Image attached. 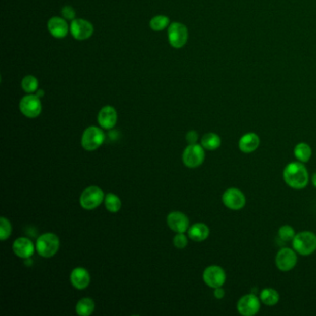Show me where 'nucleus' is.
I'll list each match as a JSON object with an SVG mask.
<instances>
[{"label": "nucleus", "instance_id": "obj_1", "mask_svg": "<svg viewBox=\"0 0 316 316\" xmlns=\"http://www.w3.org/2000/svg\"><path fill=\"white\" fill-rule=\"evenodd\" d=\"M283 179L291 188L303 189L309 183V172L304 164L300 162H293L285 167Z\"/></svg>", "mask_w": 316, "mask_h": 316}, {"label": "nucleus", "instance_id": "obj_2", "mask_svg": "<svg viewBox=\"0 0 316 316\" xmlns=\"http://www.w3.org/2000/svg\"><path fill=\"white\" fill-rule=\"evenodd\" d=\"M60 246L59 238L53 233L43 234L37 238L36 249L43 258H51L58 252Z\"/></svg>", "mask_w": 316, "mask_h": 316}, {"label": "nucleus", "instance_id": "obj_3", "mask_svg": "<svg viewBox=\"0 0 316 316\" xmlns=\"http://www.w3.org/2000/svg\"><path fill=\"white\" fill-rule=\"evenodd\" d=\"M292 247L301 256H309L316 250V235L311 231L296 234L292 240Z\"/></svg>", "mask_w": 316, "mask_h": 316}, {"label": "nucleus", "instance_id": "obj_4", "mask_svg": "<svg viewBox=\"0 0 316 316\" xmlns=\"http://www.w3.org/2000/svg\"><path fill=\"white\" fill-rule=\"evenodd\" d=\"M105 200L103 190L99 186L92 185L83 191L80 196V205L85 210H94Z\"/></svg>", "mask_w": 316, "mask_h": 316}, {"label": "nucleus", "instance_id": "obj_5", "mask_svg": "<svg viewBox=\"0 0 316 316\" xmlns=\"http://www.w3.org/2000/svg\"><path fill=\"white\" fill-rule=\"evenodd\" d=\"M105 140V135L103 131L97 127L86 128L83 133L81 144L82 147L87 151H93L100 148Z\"/></svg>", "mask_w": 316, "mask_h": 316}, {"label": "nucleus", "instance_id": "obj_6", "mask_svg": "<svg viewBox=\"0 0 316 316\" xmlns=\"http://www.w3.org/2000/svg\"><path fill=\"white\" fill-rule=\"evenodd\" d=\"M205 148L199 144H189L183 153V163L188 168L200 166L205 160Z\"/></svg>", "mask_w": 316, "mask_h": 316}, {"label": "nucleus", "instance_id": "obj_7", "mask_svg": "<svg viewBox=\"0 0 316 316\" xmlns=\"http://www.w3.org/2000/svg\"><path fill=\"white\" fill-rule=\"evenodd\" d=\"M222 200L224 205L232 211L241 210L247 203L246 196L244 195L241 190L237 187L227 188L223 194Z\"/></svg>", "mask_w": 316, "mask_h": 316}, {"label": "nucleus", "instance_id": "obj_8", "mask_svg": "<svg viewBox=\"0 0 316 316\" xmlns=\"http://www.w3.org/2000/svg\"><path fill=\"white\" fill-rule=\"evenodd\" d=\"M261 300L254 293L246 294L237 301V311L242 316L256 315L261 309Z\"/></svg>", "mask_w": 316, "mask_h": 316}, {"label": "nucleus", "instance_id": "obj_9", "mask_svg": "<svg viewBox=\"0 0 316 316\" xmlns=\"http://www.w3.org/2000/svg\"><path fill=\"white\" fill-rule=\"evenodd\" d=\"M203 281L211 289L223 287L227 281V274L219 265H211L204 270L202 274Z\"/></svg>", "mask_w": 316, "mask_h": 316}, {"label": "nucleus", "instance_id": "obj_10", "mask_svg": "<svg viewBox=\"0 0 316 316\" xmlns=\"http://www.w3.org/2000/svg\"><path fill=\"white\" fill-rule=\"evenodd\" d=\"M168 39L173 48H183L188 39L187 28L183 23L173 22L169 27Z\"/></svg>", "mask_w": 316, "mask_h": 316}, {"label": "nucleus", "instance_id": "obj_11", "mask_svg": "<svg viewBox=\"0 0 316 316\" xmlns=\"http://www.w3.org/2000/svg\"><path fill=\"white\" fill-rule=\"evenodd\" d=\"M298 263V256L294 248H283L275 256V265L281 272H290Z\"/></svg>", "mask_w": 316, "mask_h": 316}, {"label": "nucleus", "instance_id": "obj_12", "mask_svg": "<svg viewBox=\"0 0 316 316\" xmlns=\"http://www.w3.org/2000/svg\"><path fill=\"white\" fill-rule=\"evenodd\" d=\"M20 111L27 118H37L42 111L40 98L37 95H28L22 98L20 102Z\"/></svg>", "mask_w": 316, "mask_h": 316}, {"label": "nucleus", "instance_id": "obj_13", "mask_svg": "<svg viewBox=\"0 0 316 316\" xmlns=\"http://www.w3.org/2000/svg\"><path fill=\"white\" fill-rule=\"evenodd\" d=\"M94 32V27L89 21L75 19L71 23V33L76 40H86Z\"/></svg>", "mask_w": 316, "mask_h": 316}, {"label": "nucleus", "instance_id": "obj_14", "mask_svg": "<svg viewBox=\"0 0 316 316\" xmlns=\"http://www.w3.org/2000/svg\"><path fill=\"white\" fill-rule=\"evenodd\" d=\"M169 227L176 233H184L189 229V219L181 211H173L167 216Z\"/></svg>", "mask_w": 316, "mask_h": 316}, {"label": "nucleus", "instance_id": "obj_15", "mask_svg": "<svg viewBox=\"0 0 316 316\" xmlns=\"http://www.w3.org/2000/svg\"><path fill=\"white\" fill-rule=\"evenodd\" d=\"M35 245L27 237H19L12 245V250L19 258L29 259L35 252Z\"/></svg>", "mask_w": 316, "mask_h": 316}, {"label": "nucleus", "instance_id": "obj_16", "mask_svg": "<svg viewBox=\"0 0 316 316\" xmlns=\"http://www.w3.org/2000/svg\"><path fill=\"white\" fill-rule=\"evenodd\" d=\"M117 111L113 107L111 106H105L100 110L99 116H98V121L100 123V127L104 129H111L116 125Z\"/></svg>", "mask_w": 316, "mask_h": 316}, {"label": "nucleus", "instance_id": "obj_17", "mask_svg": "<svg viewBox=\"0 0 316 316\" xmlns=\"http://www.w3.org/2000/svg\"><path fill=\"white\" fill-rule=\"evenodd\" d=\"M70 279L76 290H85L90 284V274L86 269L77 267L72 271Z\"/></svg>", "mask_w": 316, "mask_h": 316}, {"label": "nucleus", "instance_id": "obj_18", "mask_svg": "<svg viewBox=\"0 0 316 316\" xmlns=\"http://www.w3.org/2000/svg\"><path fill=\"white\" fill-rule=\"evenodd\" d=\"M260 137L255 133H248L240 137L238 141V148L241 152L245 154L252 153L260 146Z\"/></svg>", "mask_w": 316, "mask_h": 316}, {"label": "nucleus", "instance_id": "obj_19", "mask_svg": "<svg viewBox=\"0 0 316 316\" xmlns=\"http://www.w3.org/2000/svg\"><path fill=\"white\" fill-rule=\"evenodd\" d=\"M48 31L53 37L64 38L68 34V24L66 21L59 17H53L48 23Z\"/></svg>", "mask_w": 316, "mask_h": 316}, {"label": "nucleus", "instance_id": "obj_20", "mask_svg": "<svg viewBox=\"0 0 316 316\" xmlns=\"http://www.w3.org/2000/svg\"><path fill=\"white\" fill-rule=\"evenodd\" d=\"M210 236V228L203 223H197L188 229V237L195 242H202Z\"/></svg>", "mask_w": 316, "mask_h": 316}, {"label": "nucleus", "instance_id": "obj_21", "mask_svg": "<svg viewBox=\"0 0 316 316\" xmlns=\"http://www.w3.org/2000/svg\"><path fill=\"white\" fill-rule=\"evenodd\" d=\"M294 156L298 160V162H300L302 164H306L310 161L312 154V150L309 144L304 142H300L297 144L294 148Z\"/></svg>", "mask_w": 316, "mask_h": 316}, {"label": "nucleus", "instance_id": "obj_22", "mask_svg": "<svg viewBox=\"0 0 316 316\" xmlns=\"http://www.w3.org/2000/svg\"><path fill=\"white\" fill-rule=\"evenodd\" d=\"M260 300L267 306H274L279 302L280 295L278 291L272 288H267L261 291Z\"/></svg>", "mask_w": 316, "mask_h": 316}, {"label": "nucleus", "instance_id": "obj_23", "mask_svg": "<svg viewBox=\"0 0 316 316\" xmlns=\"http://www.w3.org/2000/svg\"><path fill=\"white\" fill-rule=\"evenodd\" d=\"M221 137L215 133H207L201 138V146L207 150H215L221 147Z\"/></svg>", "mask_w": 316, "mask_h": 316}, {"label": "nucleus", "instance_id": "obj_24", "mask_svg": "<svg viewBox=\"0 0 316 316\" xmlns=\"http://www.w3.org/2000/svg\"><path fill=\"white\" fill-rule=\"evenodd\" d=\"M95 311V302L90 298H83L76 304V312L80 316H89Z\"/></svg>", "mask_w": 316, "mask_h": 316}, {"label": "nucleus", "instance_id": "obj_25", "mask_svg": "<svg viewBox=\"0 0 316 316\" xmlns=\"http://www.w3.org/2000/svg\"><path fill=\"white\" fill-rule=\"evenodd\" d=\"M104 203H105L106 209L112 213L118 212L121 210V200L118 196L113 194V193H109L105 196Z\"/></svg>", "mask_w": 316, "mask_h": 316}, {"label": "nucleus", "instance_id": "obj_26", "mask_svg": "<svg viewBox=\"0 0 316 316\" xmlns=\"http://www.w3.org/2000/svg\"><path fill=\"white\" fill-rule=\"evenodd\" d=\"M170 23V20L168 17L164 16V15H158V16L153 17L151 21L149 22L150 28L153 31L160 32L163 31L166 27L168 26Z\"/></svg>", "mask_w": 316, "mask_h": 316}, {"label": "nucleus", "instance_id": "obj_27", "mask_svg": "<svg viewBox=\"0 0 316 316\" xmlns=\"http://www.w3.org/2000/svg\"><path fill=\"white\" fill-rule=\"evenodd\" d=\"M21 87L27 93H34L38 88V80L33 75H26L21 81Z\"/></svg>", "mask_w": 316, "mask_h": 316}, {"label": "nucleus", "instance_id": "obj_28", "mask_svg": "<svg viewBox=\"0 0 316 316\" xmlns=\"http://www.w3.org/2000/svg\"><path fill=\"white\" fill-rule=\"evenodd\" d=\"M295 236L296 233L294 228L291 226H289V225L282 226L278 230V237H280L281 240H283L285 242L292 241Z\"/></svg>", "mask_w": 316, "mask_h": 316}, {"label": "nucleus", "instance_id": "obj_29", "mask_svg": "<svg viewBox=\"0 0 316 316\" xmlns=\"http://www.w3.org/2000/svg\"><path fill=\"white\" fill-rule=\"evenodd\" d=\"M12 227L11 222L9 221L5 217L0 218V239L4 241L11 237Z\"/></svg>", "mask_w": 316, "mask_h": 316}, {"label": "nucleus", "instance_id": "obj_30", "mask_svg": "<svg viewBox=\"0 0 316 316\" xmlns=\"http://www.w3.org/2000/svg\"><path fill=\"white\" fill-rule=\"evenodd\" d=\"M188 244L187 237L184 235V233H177V235L174 237V245L175 248L183 249L185 248Z\"/></svg>", "mask_w": 316, "mask_h": 316}, {"label": "nucleus", "instance_id": "obj_31", "mask_svg": "<svg viewBox=\"0 0 316 316\" xmlns=\"http://www.w3.org/2000/svg\"><path fill=\"white\" fill-rule=\"evenodd\" d=\"M61 13L64 19L66 20H74L75 18V11L71 6H65L61 11Z\"/></svg>", "mask_w": 316, "mask_h": 316}, {"label": "nucleus", "instance_id": "obj_32", "mask_svg": "<svg viewBox=\"0 0 316 316\" xmlns=\"http://www.w3.org/2000/svg\"><path fill=\"white\" fill-rule=\"evenodd\" d=\"M186 137V141L188 142V144H196L197 141H198L199 135L194 130H191V131L186 134V137Z\"/></svg>", "mask_w": 316, "mask_h": 316}, {"label": "nucleus", "instance_id": "obj_33", "mask_svg": "<svg viewBox=\"0 0 316 316\" xmlns=\"http://www.w3.org/2000/svg\"><path fill=\"white\" fill-rule=\"evenodd\" d=\"M213 295L216 298L217 300H221V299H223V298L225 297V295H226V291H225V290H224L222 287H219V288L214 289Z\"/></svg>", "mask_w": 316, "mask_h": 316}, {"label": "nucleus", "instance_id": "obj_34", "mask_svg": "<svg viewBox=\"0 0 316 316\" xmlns=\"http://www.w3.org/2000/svg\"><path fill=\"white\" fill-rule=\"evenodd\" d=\"M311 182H312V184L314 185L316 187V173L312 174V177H311Z\"/></svg>", "mask_w": 316, "mask_h": 316}, {"label": "nucleus", "instance_id": "obj_35", "mask_svg": "<svg viewBox=\"0 0 316 316\" xmlns=\"http://www.w3.org/2000/svg\"><path fill=\"white\" fill-rule=\"evenodd\" d=\"M44 95V91L43 90H37V96L38 98H41Z\"/></svg>", "mask_w": 316, "mask_h": 316}]
</instances>
